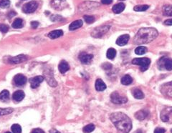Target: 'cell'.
Wrapping results in <instances>:
<instances>
[{"mask_svg": "<svg viewBox=\"0 0 172 133\" xmlns=\"http://www.w3.org/2000/svg\"><path fill=\"white\" fill-rule=\"evenodd\" d=\"M44 80V77L42 76H37V77H33V78L29 80V82H30L31 87L32 88H37L39 86L40 83Z\"/></svg>", "mask_w": 172, "mask_h": 133, "instance_id": "4fadbf2b", "label": "cell"}, {"mask_svg": "<svg viewBox=\"0 0 172 133\" xmlns=\"http://www.w3.org/2000/svg\"><path fill=\"white\" fill-rule=\"evenodd\" d=\"M38 26H39V22H38L33 21V22H31V27H32V28H35V29H36Z\"/></svg>", "mask_w": 172, "mask_h": 133, "instance_id": "ab89813d", "label": "cell"}, {"mask_svg": "<svg viewBox=\"0 0 172 133\" xmlns=\"http://www.w3.org/2000/svg\"><path fill=\"white\" fill-rule=\"evenodd\" d=\"M132 94H133V97L136 99H139V100H141L144 97V94L143 93V92L141 90L137 88L133 89V91H132Z\"/></svg>", "mask_w": 172, "mask_h": 133, "instance_id": "603a6c76", "label": "cell"}, {"mask_svg": "<svg viewBox=\"0 0 172 133\" xmlns=\"http://www.w3.org/2000/svg\"><path fill=\"white\" fill-rule=\"evenodd\" d=\"M5 133H11V132H5Z\"/></svg>", "mask_w": 172, "mask_h": 133, "instance_id": "7dc6e473", "label": "cell"}, {"mask_svg": "<svg viewBox=\"0 0 172 133\" xmlns=\"http://www.w3.org/2000/svg\"><path fill=\"white\" fill-rule=\"evenodd\" d=\"M111 26L109 25H104V26H100L98 27L95 28L91 33V36L94 38H101L104 35L107 33L109 31Z\"/></svg>", "mask_w": 172, "mask_h": 133, "instance_id": "277c9868", "label": "cell"}, {"mask_svg": "<svg viewBox=\"0 0 172 133\" xmlns=\"http://www.w3.org/2000/svg\"><path fill=\"white\" fill-rule=\"evenodd\" d=\"M9 30V27L5 24H0V31L2 33H7Z\"/></svg>", "mask_w": 172, "mask_h": 133, "instance_id": "e575fe53", "label": "cell"}, {"mask_svg": "<svg viewBox=\"0 0 172 133\" xmlns=\"http://www.w3.org/2000/svg\"><path fill=\"white\" fill-rule=\"evenodd\" d=\"M125 5L123 3H118L113 7V12L115 14H120L124 10Z\"/></svg>", "mask_w": 172, "mask_h": 133, "instance_id": "44dd1931", "label": "cell"}, {"mask_svg": "<svg viewBox=\"0 0 172 133\" xmlns=\"http://www.w3.org/2000/svg\"><path fill=\"white\" fill-rule=\"evenodd\" d=\"M111 100L113 103L116 104H121L127 102V98L124 96L121 95L118 92H113L111 94Z\"/></svg>", "mask_w": 172, "mask_h": 133, "instance_id": "5b68a950", "label": "cell"}, {"mask_svg": "<svg viewBox=\"0 0 172 133\" xmlns=\"http://www.w3.org/2000/svg\"><path fill=\"white\" fill-rule=\"evenodd\" d=\"M103 68L104 70H111L112 68V65H111L109 63H105L103 65Z\"/></svg>", "mask_w": 172, "mask_h": 133, "instance_id": "f35d334b", "label": "cell"}, {"mask_svg": "<svg viewBox=\"0 0 172 133\" xmlns=\"http://www.w3.org/2000/svg\"><path fill=\"white\" fill-rule=\"evenodd\" d=\"M22 25H23V20L20 18H17L12 23V27L15 29H19L22 27Z\"/></svg>", "mask_w": 172, "mask_h": 133, "instance_id": "4316f807", "label": "cell"}, {"mask_svg": "<svg viewBox=\"0 0 172 133\" xmlns=\"http://www.w3.org/2000/svg\"><path fill=\"white\" fill-rule=\"evenodd\" d=\"M149 8V5H137V6L134 7L133 9L136 12H145Z\"/></svg>", "mask_w": 172, "mask_h": 133, "instance_id": "4dcf8cb0", "label": "cell"}, {"mask_svg": "<svg viewBox=\"0 0 172 133\" xmlns=\"http://www.w3.org/2000/svg\"><path fill=\"white\" fill-rule=\"evenodd\" d=\"M12 131L13 133H21L22 132V127L19 124H14L11 127Z\"/></svg>", "mask_w": 172, "mask_h": 133, "instance_id": "1f68e13d", "label": "cell"}, {"mask_svg": "<svg viewBox=\"0 0 172 133\" xmlns=\"http://www.w3.org/2000/svg\"><path fill=\"white\" fill-rule=\"evenodd\" d=\"M164 24L169 26H172V19H167L164 22Z\"/></svg>", "mask_w": 172, "mask_h": 133, "instance_id": "7bdbcfd3", "label": "cell"}, {"mask_svg": "<svg viewBox=\"0 0 172 133\" xmlns=\"http://www.w3.org/2000/svg\"><path fill=\"white\" fill-rule=\"evenodd\" d=\"M93 58V55H91V54H88L86 52H82L79 55V59L81 62V63L87 65L89 64L90 62L92 61Z\"/></svg>", "mask_w": 172, "mask_h": 133, "instance_id": "9c48e42d", "label": "cell"}, {"mask_svg": "<svg viewBox=\"0 0 172 133\" xmlns=\"http://www.w3.org/2000/svg\"><path fill=\"white\" fill-rule=\"evenodd\" d=\"M171 132L172 133V129H171Z\"/></svg>", "mask_w": 172, "mask_h": 133, "instance_id": "c3c4849f", "label": "cell"}, {"mask_svg": "<svg viewBox=\"0 0 172 133\" xmlns=\"http://www.w3.org/2000/svg\"><path fill=\"white\" fill-rule=\"evenodd\" d=\"M13 112V109L7 108V109H0V116L6 115V114H11Z\"/></svg>", "mask_w": 172, "mask_h": 133, "instance_id": "836d02e7", "label": "cell"}, {"mask_svg": "<svg viewBox=\"0 0 172 133\" xmlns=\"http://www.w3.org/2000/svg\"><path fill=\"white\" fill-rule=\"evenodd\" d=\"M15 15H16V12H13V11H12V12H10L9 14H8V17H9V18L13 17L15 16Z\"/></svg>", "mask_w": 172, "mask_h": 133, "instance_id": "ee69618b", "label": "cell"}, {"mask_svg": "<svg viewBox=\"0 0 172 133\" xmlns=\"http://www.w3.org/2000/svg\"><path fill=\"white\" fill-rule=\"evenodd\" d=\"M27 77L22 74H18L14 77V82L17 86H23L27 82Z\"/></svg>", "mask_w": 172, "mask_h": 133, "instance_id": "7c38bea8", "label": "cell"}, {"mask_svg": "<svg viewBox=\"0 0 172 133\" xmlns=\"http://www.w3.org/2000/svg\"><path fill=\"white\" fill-rule=\"evenodd\" d=\"M32 133H45V132L42 130H41V129L37 128V129H34V130H32Z\"/></svg>", "mask_w": 172, "mask_h": 133, "instance_id": "60d3db41", "label": "cell"}, {"mask_svg": "<svg viewBox=\"0 0 172 133\" xmlns=\"http://www.w3.org/2000/svg\"><path fill=\"white\" fill-rule=\"evenodd\" d=\"M129 39H130V36L128 35H123L118 38L116 40V44L118 46H124L128 43Z\"/></svg>", "mask_w": 172, "mask_h": 133, "instance_id": "9a60e30c", "label": "cell"}, {"mask_svg": "<svg viewBox=\"0 0 172 133\" xmlns=\"http://www.w3.org/2000/svg\"><path fill=\"white\" fill-rule=\"evenodd\" d=\"M133 82V79L131 77L130 75L126 74V75H124L123 77L121 79V83H122L123 85H129L131 84Z\"/></svg>", "mask_w": 172, "mask_h": 133, "instance_id": "cb8c5ba5", "label": "cell"}, {"mask_svg": "<svg viewBox=\"0 0 172 133\" xmlns=\"http://www.w3.org/2000/svg\"><path fill=\"white\" fill-rule=\"evenodd\" d=\"M148 115H149V112H148L147 110H142L137 112L135 114V117L139 120H143L148 117Z\"/></svg>", "mask_w": 172, "mask_h": 133, "instance_id": "e0dca14e", "label": "cell"}, {"mask_svg": "<svg viewBox=\"0 0 172 133\" xmlns=\"http://www.w3.org/2000/svg\"><path fill=\"white\" fill-rule=\"evenodd\" d=\"M113 2V0H101V3L103 5H110Z\"/></svg>", "mask_w": 172, "mask_h": 133, "instance_id": "b9f144b4", "label": "cell"}, {"mask_svg": "<svg viewBox=\"0 0 172 133\" xmlns=\"http://www.w3.org/2000/svg\"><path fill=\"white\" fill-rule=\"evenodd\" d=\"M134 133H142V131L141 130H138L137 131H136Z\"/></svg>", "mask_w": 172, "mask_h": 133, "instance_id": "bcb514c9", "label": "cell"}, {"mask_svg": "<svg viewBox=\"0 0 172 133\" xmlns=\"http://www.w3.org/2000/svg\"><path fill=\"white\" fill-rule=\"evenodd\" d=\"M58 69L59 71L62 73V74H64L66 72H67L70 69V66H69L68 63L65 61H62L58 65Z\"/></svg>", "mask_w": 172, "mask_h": 133, "instance_id": "ac0fdd59", "label": "cell"}, {"mask_svg": "<svg viewBox=\"0 0 172 133\" xmlns=\"http://www.w3.org/2000/svg\"><path fill=\"white\" fill-rule=\"evenodd\" d=\"M9 6H10L9 0H0V8L5 9V8H8Z\"/></svg>", "mask_w": 172, "mask_h": 133, "instance_id": "d6a6232c", "label": "cell"}, {"mask_svg": "<svg viewBox=\"0 0 172 133\" xmlns=\"http://www.w3.org/2000/svg\"><path fill=\"white\" fill-rule=\"evenodd\" d=\"M9 99V92L7 90H3L2 92L0 93V100L3 102L7 101Z\"/></svg>", "mask_w": 172, "mask_h": 133, "instance_id": "83f0119b", "label": "cell"}, {"mask_svg": "<svg viewBox=\"0 0 172 133\" xmlns=\"http://www.w3.org/2000/svg\"><path fill=\"white\" fill-rule=\"evenodd\" d=\"M94 130H95V125L93 124H89L83 127V131L84 133H91Z\"/></svg>", "mask_w": 172, "mask_h": 133, "instance_id": "f1b7e54d", "label": "cell"}, {"mask_svg": "<svg viewBox=\"0 0 172 133\" xmlns=\"http://www.w3.org/2000/svg\"><path fill=\"white\" fill-rule=\"evenodd\" d=\"M63 32L62 30H60V29H58V30H54V31H52V32H50V33H49L48 37L50 38V39H57V38L60 37L61 36H63Z\"/></svg>", "mask_w": 172, "mask_h": 133, "instance_id": "7402d4cb", "label": "cell"}, {"mask_svg": "<svg viewBox=\"0 0 172 133\" xmlns=\"http://www.w3.org/2000/svg\"><path fill=\"white\" fill-rule=\"evenodd\" d=\"M24 97H25V93L22 90H17V91L15 92L14 94H12V98L16 102L22 101Z\"/></svg>", "mask_w": 172, "mask_h": 133, "instance_id": "2e32d148", "label": "cell"}, {"mask_svg": "<svg viewBox=\"0 0 172 133\" xmlns=\"http://www.w3.org/2000/svg\"><path fill=\"white\" fill-rule=\"evenodd\" d=\"M27 59V57L24 55H19L9 59V62L12 64H19L25 62Z\"/></svg>", "mask_w": 172, "mask_h": 133, "instance_id": "5bb4252c", "label": "cell"}, {"mask_svg": "<svg viewBox=\"0 0 172 133\" xmlns=\"http://www.w3.org/2000/svg\"><path fill=\"white\" fill-rule=\"evenodd\" d=\"M146 52H147V48L143 46H139L135 49V53H136V55H141L146 53Z\"/></svg>", "mask_w": 172, "mask_h": 133, "instance_id": "f546056e", "label": "cell"}, {"mask_svg": "<svg viewBox=\"0 0 172 133\" xmlns=\"http://www.w3.org/2000/svg\"><path fill=\"white\" fill-rule=\"evenodd\" d=\"M163 14L164 16L172 17V5H165V6H163Z\"/></svg>", "mask_w": 172, "mask_h": 133, "instance_id": "d4e9b609", "label": "cell"}, {"mask_svg": "<svg viewBox=\"0 0 172 133\" xmlns=\"http://www.w3.org/2000/svg\"><path fill=\"white\" fill-rule=\"evenodd\" d=\"M84 19L88 24L93 23L94 21H95V18L92 16H84Z\"/></svg>", "mask_w": 172, "mask_h": 133, "instance_id": "d590c367", "label": "cell"}, {"mask_svg": "<svg viewBox=\"0 0 172 133\" xmlns=\"http://www.w3.org/2000/svg\"><path fill=\"white\" fill-rule=\"evenodd\" d=\"M51 6L56 10H62L65 7H66L67 2L65 0H52Z\"/></svg>", "mask_w": 172, "mask_h": 133, "instance_id": "ba28073f", "label": "cell"}, {"mask_svg": "<svg viewBox=\"0 0 172 133\" xmlns=\"http://www.w3.org/2000/svg\"><path fill=\"white\" fill-rule=\"evenodd\" d=\"M159 68H161V66H164V69L171 71L172 70V59L163 57L159 61Z\"/></svg>", "mask_w": 172, "mask_h": 133, "instance_id": "52a82bcc", "label": "cell"}, {"mask_svg": "<svg viewBox=\"0 0 172 133\" xmlns=\"http://www.w3.org/2000/svg\"><path fill=\"white\" fill-rule=\"evenodd\" d=\"M133 65H139L140 66L141 71L144 72L148 70L149 65L151 64L150 59L147 57H141V58H135L132 60Z\"/></svg>", "mask_w": 172, "mask_h": 133, "instance_id": "3957f363", "label": "cell"}, {"mask_svg": "<svg viewBox=\"0 0 172 133\" xmlns=\"http://www.w3.org/2000/svg\"><path fill=\"white\" fill-rule=\"evenodd\" d=\"M172 113V107H166L161 112V119L164 122H167L169 120V114Z\"/></svg>", "mask_w": 172, "mask_h": 133, "instance_id": "8fae6325", "label": "cell"}, {"mask_svg": "<svg viewBox=\"0 0 172 133\" xmlns=\"http://www.w3.org/2000/svg\"><path fill=\"white\" fill-rule=\"evenodd\" d=\"M38 7V4L35 1H32V2H28L26 3L22 7V11H23L25 13L29 14L32 13V12H35Z\"/></svg>", "mask_w": 172, "mask_h": 133, "instance_id": "8992f818", "label": "cell"}, {"mask_svg": "<svg viewBox=\"0 0 172 133\" xmlns=\"http://www.w3.org/2000/svg\"><path fill=\"white\" fill-rule=\"evenodd\" d=\"M45 75L46 77V80H47V82L52 87H56L57 86V82L55 80L54 77H53V74L50 70H46L45 72Z\"/></svg>", "mask_w": 172, "mask_h": 133, "instance_id": "30bf717a", "label": "cell"}, {"mask_svg": "<svg viewBox=\"0 0 172 133\" xmlns=\"http://www.w3.org/2000/svg\"><path fill=\"white\" fill-rule=\"evenodd\" d=\"M63 19V17L59 15H53L51 17V20L53 22H57V21H61Z\"/></svg>", "mask_w": 172, "mask_h": 133, "instance_id": "8d00e7d4", "label": "cell"}, {"mask_svg": "<svg viewBox=\"0 0 172 133\" xmlns=\"http://www.w3.org/2000/svg\"><path fill=\"white\" fill-rule=\"evenodd\" d=\"M110 119L121 133H128L131 130V120L124 113L121 112L112 113L110 116Z\"/></svg>", "mask_w": 172, "mask_h": 133, "instance_id": "6da1fadb", "label": "cell"}, {"mask_svg": "<svg viewBox=\"0 0 172 133\" xmlns=\"http://www.w3.org/2000/svg\"><path fill=\"white\" fill-rule=\"evenodd\" d=\"M95 89L97 91L102 92L106 89V84L104 83V82L101 79H98L95 81Z\"/></svg>", "mask_w": 172, "mask_h": 133, "instance_id": "d6986e66", "label": "cell"}, {"mask_svg": "<svg viewBox=\"0 0 172 133\" xmlns=\"http://www.w3.org/2000/svg\"><path fill=\"white\" fill-rule=\"evenodd\" d=\"M166 132V130L163 128H160V127H157L155 129L154 133H165Z\"/></svg>", "mask_w": 172, "mask_h": 133, "instance_id": "74e56055", "label": "cell"}, {"mask_svg": "<svg viewBox=\"0 0 172 133\" xmlns=\"http://www.w3.org/2000/svg\"><path fill=\"white\" fill-rule=\"evenodd\" d=\"M121 1H123V0H121Z\"/></svg>", "mask_w": 172, "mask_h": 133, "instance_id": "681fc988", "label": "cell"}, {"mask_svg": "<svg viewBox=\"0 0 172 133\" xmlns=\"http://www.w3.org/2000/svg\"><path fill=\"white\" fill-rule=\"evenodd\" d=\"M82 26H83V21L81 19H78V20L74 21L70 24V26H69V29L71 31L75 30V29L81 27Z\"/></svg>", "mask_w": 172, "mask_h": 133, "instance_id": "ffe728a7", "label": "cell"}, {"mask_svg": "<svg viewBox=\"0 0 172 133\" xmlns=\"http://www.w3.org/2000/svg\"><path fill=\"white\" fill-rule=\"evenodd\" d=\"M116 55V50L113 48H109L107 51L106 56L107 58L109 59H113Z\"/></svg>", "mask_w": 172, "mask_h": 133, "instance_id": "484cf974", "label": "cell"}, {"mask_svg": "<svg viewBox=\"0 0 172 133\" xmlns=\"http://www.w3.org/2000/svg\"><path fill=\"white\" fill-rule=\"evenodd\" d=\"M50 133H60V132L57 131L56 130H55V129H53V130H50Z\"/></svg>", "mask_w": 172, "mask_h": 133, "instance_id": "f6af8a7d", "label": "cell"}, {"mask_svg": "<svg viewBox=\"0 0 172 133\" xmlns=\"http://www.w3.org/2000/svg\"><path fill=\"white\" fill-rule=\"evenodd\" d=\"M158 36V31L154 28L144 27L139 30L133 39L135 45L148 44L154 40Z\"/></svg>", "mask_w": 172, "mask_h": 133, "instance_id": "7a4b0ae2", "label": "cell"}]
</instances>
